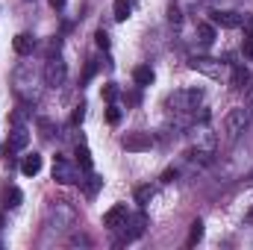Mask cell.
I'll use <instances>...</instances> for the list:
<instances>
[{
  "label": "cell",
  "mask_w": 253,
  "mask_h": 250,
  "mask_svg": "<svg viewBox=\"0 0 253 250\" xmlns=\"http://www.w3.org/2000/svg\"><path fill=\"white\" fill-rule=\"evenodd\" d=\"M251 109L248 106H236V109H230L227 112V118H224V141L227 144H233L245 129H248V124H251Z\"/></svg>",
  "instance_id": "6da1fadb"
},
{
  "label": "cell",
  "mask_w": 253,
  "mask_h": 250,
  "mask_svg": "<svg viewBox=\"0 0 253 250\" xmlns=\"http://www.w3.org/2000/svg\"><path fill=\"white\" fill-rule=\"evenodd\" d=\"M200 100H203V91L200 88H180V91H174L168 97V109L171 112H180V115H189V112H194L200 106Z\"/></svg>",
  "instance_id": "7a4b0ae2"
},
{
  "label": "cell",
  "mask_w": 253,
  "mask_h": 250,
  "mask_svg": "<svg viewBox=\"0 0 253 250\" xmlns=\"http://www.w3.org/2000/svg\"><path fill=\"white\" fill-rule=\"evenodd\" d=\"M65 80H68V65L59 59V56H50L47 65H44V83L50 88H62Z\"/></svg>",
  "instance_id": "3957f363"
},
{
  "label": "cell",
  "mask_w": 253,
  "mask_h": 250,
  "mask_svg": "<svg viewBox=\"0 0 253 250\" xmlns=\"http://www.w3.org/2000/svg\"><path fill=\"white\" fill-rule=\"evenodd\" d=\"M53 180H56V183H62V186L83 183V180H80V168H77L74 162H68L65 156H59V159L53 162Z\"/></svg>",
  "instance_id": "277c9868"
},
{
  "label": "cell",
  "mask_w": 253,
  "mask_h": 250,
  "mask_svg": "<svg viewBox=\"0 0 253 250\" xmlns=\"http://www.w3.org/2000/svg\"><path fill=\"white\" fill-rule=\"evenodd\" d=\"M189 68H191V71H197V74H203V77H209V80H221V77L227 74V65L218 62V59H206V56L191 59Z\"/></svg>",
  "instance_id": "5b68a950"
},
{
  "label": "cell",
  "mask_w": 253,
  "mask_h": 250,
  "mask_svg": "<svg viewBox=\"0 0 253 250\" xmlns=\"http://www.w3.org/2000/svg\"><path fill=\"white\" fill-rule=\"evenodd\" d=\"M242 21H245V15H239V12H233V9H218V12H212V24L221 27V30H236V27H242Z\"/></svg>",
  "instance_id": "8992f818"
},
{
  "label": "cell",
  "mask_w": 253,
  "mask_h": 250,
  "mask_svg": "<svg viewBox=\"0 0 253 250\" xmlns=\"http://www.w3.org/2000/svg\"><path fill=\"white\" fill-rule=\"evenodd\" d=\"M121 144L126 150H132V153H141V150H150L153 138H150V132H126L121 138Z\"/></svg>",
  "instance_id": "52a82bcc"
},
{
  "label": "cell",
  "mask_w": 253,
  "mask_h": 250,
  "mask_svg": "<svg viewBox=\"0 0 253 250\" xmlns=\"http://www.w3.org/2000/svg\"><path fill=\"white\" fill-rule=\"evenodd\" d=\"M30 144V132L24 129V126H15L12 132H9V141H6V147H3V153L9 156V153H18V150H24Z\"/></svg>",
  "instance_id": "ba28073f"
},
{
  "label": "cell",
  "mask_w": 253,
  "mask_h": 250,
  "mask_svg": "<svg viewBox=\"0 0 253 250\" xmlns=\"http://www.w3.org/2000/svg\"><path fill=\"white\" fill-rule=\"evenodd\" d=\"M126 218H129L126 206H124V203H118V206H112V209H109V212L103 215V227H109V230H121Z\"/></svg>",
  "instance_id": "9c48e42d"
},
{
  "label": "cell",
  "mask_w": 253,
  "mask_h": 250,
  "mask_svg": "<svg viewBox=\"0 0 253 250\" xmlns=\"http://www.w3.org/2000/svg\"><path fill=\"white\" fill-rule=\"evenodd\" d=\"M12 47H15V53H18V56H30V53L36 50V39H33L30 33H18V36H15V42H12Z\"/></svg>",
  "instance_id": "30bf717a"
},
{
  "label": "cell",
  "mask_w": 253,
  "mask_h": 250,
  "mask_svg": "<svg viewBox=\"0 0 253 250\" xmlns=\"http://www.w3.org/2000/svg\"><path fill=\"white\" fill-rule=\"evenodd\" d=\"M39 171H42V156H39V153L24 156V162H21V174H24V177H36Z\"/></svg>",
  "instance_id": "8fae6325"
},
{
  "label": "cell",
  "mask_w": 253,
  "mask_h": 250,
  "mask_svg": "<svg viewBox=\"0 0 253 250\" xmlns=\"http://www.w3.org/2000/svg\"><path fill=\"white\" fill-rule=\"evenodd\" d=\"M0 200H3V206H6V209H15V206H21L24 194H21V188H18V186H6Z\"/></svg>",
  "instance_id": "7c38bea8"
},
{
  "label": "cell",
  "mask_w": 253,
  "mask_h": 250,
  "mask_svg": "<svg viewBox=\"0 0 253 250\" xmlns=\"http://www.w3.org/2000/svg\"><path fill=\"white\" fill-rule=\"evenodd\" d=\"M153 77H156V74H153V68H150V65H138V68L132 71V80H135V85H138V88L150 85V83H153Z\"/></svg>",
  "instance_id": "4fadbf2b"
},
{
  "label": "cell",
  "mask_w": 253,
  "mask_h": 250,
  "mask_svg": "<svg viewBox=\"0 0 253 250\" xmlns=\"http://www.w3.org/2000/svg\"><path fill=\"white\" fill-rule=\"evenodd\" d=\"M230 83H233V88H236V91H242V88H248L245 83H251V74H248L242 65H236V68H233V74H230Z\"/></svg>",
  "instance_id": "5bb4252c"
},
{
  "label": "cell",
  "mask_w": 253,
  "mask_h": 250,
  "mask_svg": "<svg viewBox=\"0 0 253 250\" xmlns=\"http://www.w3.org/2000/svg\"><path fill=\"white\" fill-rule=\"evenodd\" d=\"M200 239H203V221L197 218V221H191V227H189V239H186V248H194Z\"/></svg>",
  "instance_id": "9a60e30c"
},
{
  "label": "cell",
  "mask_w": 253,
  "mask_h": 250,
  "mask_svg": "<svg viewBox=\"0 0 253 250\" xmlns=\"http://www.w3.org/2000/svg\"><path fill=\"white\" fill-rule=\"evenodd\" d=\"M197 39H200V44H212L215 42V27L212 24H197Z\"/></svg>",
  "instance_id": "2e32d148"
},
{
  "label": "cell",
  "mask_w": 253,
  "mask_h": 250,
  "mask_svg": "<svg viewBox=\"0 0 253 250\" xmlns=\"http://www.w3.org/2000/svg\"><path fill=\"white\" fill-rule=\"evenodd\" d=\"M129 0H115V6H112V15H115V21H126L129 18Z\"/></svg>",
  "instance_id": "e0dca14e"
},
{
  "label": "cell",
  "mask_w": 253,
  "mask_h": 250,
  "mask_svg": "<svg viewBox=\"0 0 253 250\" xmlns=\"http://www.w3.org/2000/svg\"><path fill=\"white\" fill-rule=\"evenodd\" d=\"M150 200H153V188L150 186H138L135 188V203H138V206H147Z\"/></svg>",
  "instance_id": "ac0fdd59"
},
{
  "label": "cell",
  "mask_w": 253,
  "mask_h": 250,
  "mask_svg": "<svg viewBox=\"0 0 253 250\" xmlns=\"http://www.w3.org/2000/svg\"><path fill=\"white\" fill-rule=\"evenodd\" d=\"M77 165L83 171H91V153H88V147H77Z\"/></svg>",
  "instance_id": "d6986e66"
},
{
  "label": "cell",
  "mask_w": 253,
  "mask_h": 250,
  "mask_svg": "<svg viewBox=\"0 0 253 250\" xmlns=\"http://www.w3.org/2000/svg\"><path fill=\"white\" fill-rule=\"evenodd\" d=\"M100 186H103V180H100L97 174H91V177L85 180V197H94V194L100 191Z\"/></svg>",
  "instance_id": "ffe728a7"
},
{
  "label": "cell",
  "mask_w": 253,
  "mask_h": 250,
  "mask_svg": "<svg viewBox=\"0 0 253 250\" xmlns=\"http://www.w3.org/2000/svg\"><path fill=\"white\" fill-rule=\"evenodd\" d=\"M83 118H85V106L80 103V106L71 112V126H80V124H83Z\"/></svg>",
  "instance_id": "44dd1931"
},
{
  "label": "cell",
  "mask_w": 253,
  "mask_h": 250,
  "mask_svg": "<svg viewBox=\"0 0 253 250\" xmlns=\"http://www.w3.org/2000/svg\"><path fill=\"white\" fill-rule=\"evenodd\" d=\"M94 44H97V47H103V50H106V47H109V36H106V33H103V30H97V33H94Z\"/></svg>",
  "instance_id": "7402d4cb"
},
{
  "label": "cell",
  "mask_w": 253,
  "mask_h": 250,
  "mask_svg": "<svg viewBox=\"0 0 253 250\" xmlns=\"http://www.w3.org/2000/svg\"><path fill=\"white\" fill-rule=\"evenodd\" d=\"M103 97H106V100L112 103V100L118 97V85H115V83H109V85H103Z\"/></svg>",
  "instance_id": "603a6c76"
},
{
  "label": "cell",
  "mask_w": 253,
  "mask_h": 250,
  "mask_svg": "<svg viewBox=\"0 0 253 250\" xmlns=\"http://www.w3.org/2000/svg\"><path fill=\"white\" fill-rule=\"evenodd\" d=\"M106 121H109V124H118V121H121V109H118V106H109V109H106Z\"/></svg>",
  "instance_id": "cb8c5ba5"
},
{
  "label": "cell",
  "mask_w": 253,
  "mask_h": 250,
  "mask_svg": "<svg viewBox=\"0 0 253 250\" xmlns=\"http://www.w3.org/2000/svg\"><path fill=\"white\" fill-rule=\"evenodd\" d=\"M242 27H245V36H248V42H253V18H251V15H245Z\"/></svg>",
  "instance_id": "d4e9b609"
},
{
  "label": "cell",
  "mask_w": 253,
  "mask_h": 250,
  "mask_svg": "<svg viewBox=\"0 0 253 250\" xmlns=\"http://www.w3.org/2000/svg\"><path fill=\"white\" fill-rule=\"evenodd\" d=\"M94 71H97V62H88V65H85V74H83V80H91V77H94Z\"/></svg>",
  "instance_id": "484cf974"
},
{
  "label": "cell",
  "mask_w": 253,
  "mask_h": 250,
  "mask_svg": "<svg viewBox=\"0 0 253 250\" xmlns=\"http://www.w3.org/2000/svg\"><path fill=\"white\" fill-rule=\"evenodd\" d=\"M162 180H165V183H171V180H177V171H165V174H162Z\"/></svg>",
  "instance_id": "4316f807"
},
{
  "label": "cell",
  "mask_w": 253,
  "mask_h": 250,
  "mask_svg": "<svg viewBox=\"0 0 253 250\" xmlns=\"http://www.w3.org/2000/svg\"><path fill=\"white\" fill-rule=\"evenodd\" d=\"M245 56L253 62V42H248V44H245Z\"/></svg>",
  "instance_id": "83f0119b"
},
{
  "label": "cell",
  "mask_w": 253,
  "mask_h": 250,
  "mask_svg": "<svg viewBox=\"0 0 253 250\" xmlns=\"http://www.w3.org/2000/svg\"><path fill=\"white\" fill-rule=\"evenodd\" d=\"M50 6H53V9H62V6H65V0H50Z\"/></svg>",
  "instance_id": "f1b7e54d"
}]
</instances>
